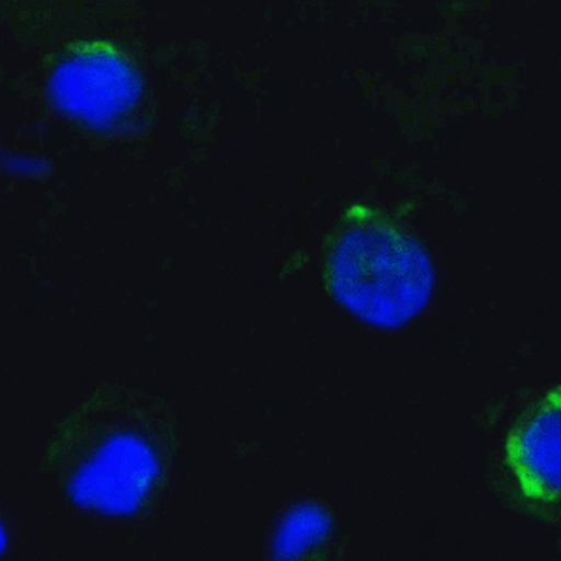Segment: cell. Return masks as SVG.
I'll use <instances>...</instances> for the list:
<instances>
[{
	"label": "cell",
	"instance_id": "1",
	"mask_svg": "<svg viewBox=\"0 0 561 561\" xmlns=\"http://www.w3.org/2000/svg\"><path fill=\"white\" fill-rule=\"evenodd\" d=\"M179 449L173 410L148 391L113 383L94 389L58 423L45 468L68 504L129 523L163 500Z\"/></svg>",
	"mask_w": 561,
	"mask_h": 561
},
{
	"label": "cell",
	"instance_id": "2",
	"mask_svg": "<svg viewBox=\"0 0 561 561\" xmlns=\"http://www.w3.org/2000/svg\"><path fill=\"white\" fill-rule=\"evenodd\" d=\"M325 288L365 324L397 330L427 309L433 259L414 237L367 206H352L324 248Z\"/></svg>",
	"mask_w": 561,
	"mask_h": 561
},
{
	"label": "cell",
	"instance_id": "3",
	"mask_svg": "<svg viewBox=\"0 0 561 561\" xmlns=\"http://www.w3.org/2000/svg\"><path fill=\"white\" fill-rule=\"evenodd\" d=\"M49 96L60 115L94 131H115L145 100V81L134 60L103 39L77 42L58 55Z\"/></svg>",
	"mask_w": 561,
	"mask_h": 561
},
{
	"label": "cell",
	"instance_id": "4",
	"mask_svg": "<svg viewBox=\"0 0 561 561\" xmlns=\"http://www.w3.org/2000/svg\"><path fill=\"white\" fill-rule=\"evenodd\" d=\"M505 462L528 502H561V386L518 414L505 436Z\"/></svg>",
	"mask_w": 561,
	"mask_h": 561
},
{
	"label": "cell",
	"instance_id": "5",
	"mask_svg": "<svg viewBox=\"0 0 561 561\" xmlns=\"http://www.w3.org/2000/svg\"><path fill=\"white\" fill-rule=\"evenodd\" d=\"M337 524L330 511L301 502L280 515L270 537V561H330Z\"/></svg>",
	"mask_w": 561,
	"mask_h": 561
}]
</instances>
